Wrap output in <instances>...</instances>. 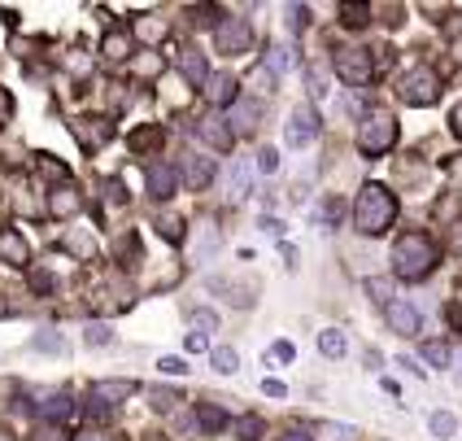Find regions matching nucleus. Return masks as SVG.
I'll use <instances>...</instances> for the list:
<instances>
[{"instance_id":"obj_48","label":"nucleus","mask_w":462,"mask_h":441,"mask_svg":"<svg viewBox=\"0 0 462 441\" xmlns=\"http://www.w3.org/2000/svg\"><path fill=\"white\" fill-rule=\"evenodd\" d=\"M454 254H462V228L454 232Z\"/></svg>"},{"instance_id":"obj_49","label":"nucleus","mask_w":462,"mask_h":441,"mask_svg":"<svg viewBox=\"0 0 462 441\" xmlns=\"http://www.w3.org/2000/svg\"><path fill=\"white\" fill-rule=\"evenodd\" d=\"M449 52H454V57H458V61H462V35H458V40H454V49H449Z\"/></svg>"},{"instance_id":"obj_28","label":"nucleus","mask_w":462,"mask_h":441,"mask_svg":"<svg viewBox=\"0 0 462 441\" xmlns=\"http://www.w3.org/2000/svg\"><path fill=\"white\" fill-rule=\"evenodd\" d=\"M340 14H345V26L371 23V5H340Z\"/></svg>"},{"instance_id":"obj_9","label":"nucleus","mask_w":462,"mask_h":441,"mask_svg":"<svg viewBox=\"0 0 462 441\" xmlns=\"http://www.w3.org/2000/svg\"><path fill=\"white\" fill-rule=\"evenodd\" d=\"M135 385L131 380H97L92 389H88V402H97V407H118V402H127Z\"/></svg>"},{"instance_id":"obj_8","label":"nucleus","mask_w":462,"mask_h":441,"mask_svg":"<svg viewBox=\"0 0 462 441\" xmlns=\"http://www.w3.org/2000/svg\"><path fill=\"white\" fill-rule=\"evenodd\" d=\"M384 319H388V328L402 333V337H414V333H419V306L406 302V297H393L384 306Z\"/></svg>"},{"instance_id":"obj_32","label":"nucleus","mask_w":462,"mask_h":441,"mask_svg":"<svg viewBox=\"0 0 462 441\" xmlns=\"http://www.w3.org/2000/svg\"><path fill=\"white\" fill-rule=\"evenodd\" d=\"M254 166L262 171V175H275V171H280V154H275V149H257Z\"/></svg>"},{"instance_id":"obj_27","label":"nucleus","mask_w":462,"mask_h":441,"mask_svg":"<svg viewBox=\"0 0 462 441\" xmlns=\"http://www.w3.org/2000/svg\"><path fill=\"white\" fill-rule=\"evenodd\" d=\"M157 232L166 236L171 245H180V240H183V219H175V214H166V219H157Z\"/></svg>"},{"instance_id":"obj_47","label":"nucleus","mask_w":462,"mask_h":441,"mask_svg":"<svg viewBox=\"0 0 462 441\" xmlns=\"http://www.w3.org/2000/svg\"><path fill=\"white\" fill-rule=\"evenodd\" d=\"M75 441H109V437H101V433H83V437H75Z\"/></svg>"},{"instance_id":"obj_39","label":"nucleus","mask_w":462,"mask_h":441,"mask_svg":"<svg viewBox=\"0 0 462 441\" xmlns=\"http://www.w3.org/2000/svg\"><path fill=\"white\" fill-rule=\"evenodd\" d=\"M288 23H292V31H301V26H306V9L292 5V9H288Z\"/></svg>"},{"instance_id":"obj_5","label":"nucleus","mask_w":462,"mask_h":441,"mask_svg":"<svg viewBox=\"0 0 462 441\" xmlns=\"http://www.w3.org/2000/svg\"><path fill=\"white\" fill-rule=\"evenodd\" d=\"M319 109L314 105H297L292 114H288V123H283V140H288V149H310L314 140H319Z\"/></svg>"},{"instance_id":"obj_13","label":"nucleus","mask_w":462,"mask_h":441,"mask_svg":"<svg viewBox=\"0 0 462 441\" xmlns=\"http://www.w3.org/2000/svg\"><path fill=\"white\" fill-rule=\"evenodd\" d=\"M175 183H180V175H175L171 166H149V197L171 202V197H175Z\"/></svg>"},{"instance_id":"obj_43","label":"nucleus","mask_w":462,"mask_h":441,"mask_svg":"<svg viewBox=\"0 0 462 441\" xmlns=\"http://www.w3.org/2000/svg\"><path fill=\"white\" fill-rule=\"evenodd\" d=\"M283 441H314V437H310L306 428H288V433H283Z\"/></svg>"},{"instance_id":"obj_1","label":"nucleus","mask_w":462,"mask_h":441,"mask_svg":"<svg viewBox=\"0 0 462 441\" xmlns=\"http://www.w3.org/2000/svg\"><path fill=\"white\" fill-rule=\"evenodd\" d=\"M397 223V197L388 192L384 183H366L354 202V228L358 236H384Z\"/></svg>"},{"instance_id":"obj_41","label":"nucleus","mask_w":462,"mask_h":441,"mask_svg":"<svg viewBox=\"0 0 462 441\" xmlns=\"http://www.w3.org/2000/svg\"><path fill=\"white\" fill-rule=\"evenodd\" d=\"M262 389L271 393V398H283V393H288L283 389V380H262Z\"/></svg>"},{"instance_id":"obj_11","label":"nucleus","mask_w":462,"mask_h":441,"mask_svg":"<svg viewBox=\"0 0 462 441\" xmlns=\"http://www.w3.org/2000/svg\"><path fill=\"white\" fill-rule=\"evenodd\" d=\"M218 249H223V232L214 228V223H197V262L206 267V262H214L218 258Z\"/></svg>"},{"instance_id":"obj_17","label":"nucleus","mask_w":462,"mask_h":441,"mask_svg":"<svg viewBox=\"0 0 462 441\" xmlns=\"http://www.w3.org/2000/svg\"><path fill=\"white\" fill-rule=\"evenodd\" d=\"M197 424H201L206 433H223V428H231V416L218 411V407H209V402H197Z\"/></svg>"},{"instance_id":"obj_14","label":"nucleus","mask_w":462,"mask_h":441,"mask_svg":"<svg viewBox=\"0 0 462 441\" xmlns=\"http://www.w3.org/2000/svg\"><path fill=\"white\" fill-rule=\"evenodd\" d=\"M183 180H188V188L201 192V188L214 180V162H209V157H188V162H183Z\"/></svg>"},{"instance_id":"obj_6","label":"nucleus","mask_w":462,"mask_h":441,"mask_svg":"<svg viewBox=\"0 0 462 441\" xmlns=\"http://www.w3.org/2000/svg\"><path fill=\"white\" fill-rule=\"evenodd\" d=\"M371 75H375V66H371V49H358V44L336 49V79H345L349 88H366Z\"/></svg>"},{"instance_id":"obj_18","label":"nucleus","mask_w":462,"mask_h":441,"mask_svg":"<svg viewBox=\"0 0 462 441\" xmlns=\"http://www.w3.org/2000/svg\"><path fill=\"white\" fill-rule=\"evenodd\" d=\"M227 123H236V131H254L257 127V101H236L227 109Z\"/></svg>"},{"instance_id":"obj_4","label":"nucleus","mask_w":462,"mask_h":441,"mask_svg":"<svg viewBox=\"0 0 462 441\" xmlns=\"http://www.w3.org/2000/svg\"><path fill=\"white\" fill-rule=\"evenodd\" d=\"M397 97L406 105H432L440 97V79H437V70L432 66H414V70H406L402 75V83H397Z\"/></svg>"},{"instance_id":"obj_35","label":"nucleus","mask_w":462,"mask_h":441,"mask_svg":"<svg viewBox=\"0 0 462 441\" xmlns=\"http://www.w3.org/2000/svg\"><path fill=\"white\" fill-rule=\"evenodd\" d=\"M192 324H197V328H206V333H214V328H218V314H214V311H197V314H192Z\"/></svg>"},{"instance_id":"obj_20","label":"nucleus","mask_w":462,"mask_h":441,"mask_svg":"<svg viewBox=\"0 0 462 441\" xmlns=\"http://www.w3.org/2000/svg\"><path fill=\"white\" fill-rule=\"evenodd\" d=\"M319 350H323L328 359H345V354H349V337H345L340 328H328V333H319Z\"/></svg>"},{"instance_id":"obj_45","label":"nucleus","mask_w":462,"mask_h":441,"mask_svg":"<svg viewBox=\"0 0 462 441\" xmlns=\"http://www.w3.org/2000/svg\"><path fill=\"white\" fill-rule=\"evenodd\" d=\"M262 228H266L271 236H283V223H280V219H262Z\"/></svg>"},{"instance_id":"obj_3","label":"nucleus","mask_w":462,"mask_h":441,"mask_svg":"<svg viewBox=\"0 0 462 441\" xmlns=\"http://www.w3.org/2000/svg\"><path fill=\"white\" fill-rule=\"evenodd\" d=\"M393 145H397V123H393V114L371 109V114L362 118V127H358V154L362 157H380V154H388Z\"/></svg>"},{"instance_id":"obj_26","label":"nucleus","mask_w":462,"mask_h":441,"mask_svg":"<svg viewBox=\"0 0 462 441\" xmlns=\"http://www.w3.org/2000/svg\"><path fill=\"white\" fill-rule=\"evenodd\" d=\"M319 433L328 441H358V428H354V424H319Z\"/></svg>"},{"instance_id":"obj_21","label":"nucleus","mask_w":462,"mask_h":441,"mask_svg":"<svg viewBox=\"0 0 462 441\" xmlns=\"http://www.w3.org/2000/svg\"><path fill=\"white\" fill-rule=\"evenodd\" d=\"M70 398L66 393H44V402H40V416L44 419H70Z\"/></svg>"},{"instance_id":"obj_33","label":"nucleus","mask_w":462,"mask_h":441,"mask_svg":"<svg viewBox=\"0 0 462 441\" xmlns=\"http://www.w3.org/2000/svg\"><path fill=\"white\" fill-rule=\"evenodd\" d=\"M366 293H371V302H380V306L393 302V285H388V280H366Z\"/></svg>"},{"instance_id":"obj_10","label":"nucleus","mask_w":462,"mask_h":441,"mask_svg":"<svg viewBox=\"0 0 462 441\" xmlns=\"http://www.w3.org/2000/svg\"><path fill=\"white\" fill-rule=\"evenodd\" d=\"M206 101L218 105V109H231V105L240 101V83L231 75H209L206 79Z\"/></svg>"},{"instance_id":"obj_22","label":"nucleus","mask_w":462,"mask_h":441,"mask_svg":"<svg viewBox=\"0 0 462 441\" xmlns=\"http://www.w3.org/2000/svg\"><path fill=\"white\" fill-rule=\"evenodd\" d=\"M0 254L14 262V267H23V262H26V240L18 232H5V236H0Z\"/></svg>"},{"instance_id":"obj_38","label":"nucleus","mask_w":462,"mask_h":441,"mask_svg":"<svg viewBox=\"0 0 462 441\" xmlns=\"http://www.w3.org/2000/svg\"><path fill=\"white\" fill-rule=\"evenodd\" d=\"M240 433H245V441H257V433H262V419H245V424H240Z\"/></svg>"},{"instance_id":"obj_40","label":"nucleus","mask_w":462,"mask_h":441,"mask_svg":"<svg viewBox=\"0 0 462 441\" xmlns=\"http://www.w3.org/2000/svg\"><path fill=\"white\" fill-rule=\"evenodd\" d=\"M449 127H454V136L462 140V101L454 105V114H449Z\"/></svg>"},{"instance_id":"obj_37","label":"nucleus","mask_w":462,"mask_h":441,"mask_svg":"<svg viewBox=\"0 0 462 441\" xmlns=\"http://www.w3.org/2000/svg\"><path fill=\"white\" fill-rule=\"evenodd\" d=\"M162 371H166V376H183V371H188V367H183V359H162Z\"/></svg>"},{"instance_id":"obj_34","label":"nucleus","mask_w":462,"mask_h":441,"mask_svg":"<svg viewBox=\"0 0 462 441\" xmlns=\"http://www.w3.org/2000/svg\"><path fill=\"white\" fill-rule=\"evenodd\" d=\"M127 49H131V40L123 31H114V35L105 40V57H127Z\"/></svg>"},{"instance_id":"obj_42","label":"nucleus","mask_w":462,"mask_h":441,"mask_svg":"<svg viewBox=\"0 0 462 441\" xmlns=\"http://www.w3.org/2000/svg\"><path fill=\"white\" fill-rule=\"evenodd\" d=\"M35 345L40 350H61V337H35Z\"/></svg>"},{"instance_id":"obj_24","label":"nucleus","mask_w":462,"mask_h":441,"mask_svg":"<svg viewBox=\"0 0 462 441\" xmlns=\"http://www.w3.org/2000/svg\"><path fill=\"white\" fill-rule=\"evenodd\" d=\"M423 359H428L432 367H449L454 363V350H449L445 341H428V345H423Z\"/></svg>"},{"instance_id":"obj_31","label":"nucleus","mask_w":462,"mask_h":441,"mask_svg":"<svg viewBox=\"0 0 462 441\" xmlns=\"http://www.w3.org/2000/svg\"><path fill=\"white\" fill-rule=\"evenodd\" d=\"M135 35L153 44V40H162V35H166V26H162V23H153V18H140V23H135Z\"/></svg>"},{"instance_id":"obj_30","label":"nucleus","mask_w":462,"mask_h":441,"mask_svg":"<svg viewBox=\"0 0 462 441\" xmlns=\"http://www.w3.org/2000/svg\"><path fill=\"white\" fill-rule=\"evenodd\" d=\"M52 210H57V214H75V210H79V197L70 192V188H61V192H52Z\"/></svg>"},{"instance_id":"obj_16","label":"nucleus","mask_w":462,"mask_h":441,"mask_svg":"<svg viewBox=\"0 0 462 441\" xmlns=\"http://www.w3.org/2000/svg\"><path fill=\"white\" fill-rule=\"evenodd\" d=\"M197 131H201V140H209V145H214V149H223V154L236 145V136H231V127L223 123V118H206Z\"/></svg>"},{"instance_id":"obj_23","label":"nucleus","mask_w":462,"mask_h":441,"mask_svg":"<svg viewBox=\"0 0 462 441\" xmlns=\"http://www.w3.org/2000/svg\"><path fill=\"white\" fill-rule=\"evenodd\" d=\"M209 363H214V371H218V376H231V371L240 367V354H236V350H227V345H218V350L209 354Z\"/></svg>"},{"instance_id":"obj_19","label":"nucleus","mask_w":462,"mask_h":441,"mask_svg":"<svg viewBox=\"0 0 462 441\" xmlns=\"http://www.w3.org/2000/svg\"><path fill=\"white\" fill-rule=\"evenodd\" d=\"M271 79H280V75H288L292 70V44H275L271 49V57H266V66H262Z\"/></svg>"},{"instance_id":"obj_44","label":"nucleus","mask_w":462,"mask_h":441,"mask_svg":"<svg viewBox=\"0 0 462 441\" xmlns=\"http://www.w3.org/2000/svg\"><path fill=\"white\" fill-rule=\"evenodd\" d=\"M35 441H66V437H61L57 428H40V433H35Z\"/></svg>"},{"instance_id":"obj_7","label":"nucleus","mask_w":462,"mask_h":441,"mask_svg":"<svg viewBox=\"0 0 462 441\" xmlns=\"http://www.w3.org/2000/svg\"><path fill=\"white\" fill-rule=\"evenodd\" d=\"M214 40H218V52L236 57V52H249V44H254V31H249V23H245V18H227V23H218Z\"/></svg>"},{"instance_id":"obj_36","label":"nucleus","mask_w":462,"mask_h":441,"mask_svg":"<svg viewBox=\"0 0 462 441\" xmlns=\"http://www.w3.org/2000/svg\"><path fill=\"white\" fill-rule=\"evenodd\" d=\"M183 350H188V354H201V350H206V337H201V333H188Z\"/></svg>"},{"instance_id":"obj_12","label":"nucleus","mask_w":462,"mask_h":441,"mask_svg":"<svg viewBox=\"0 0 462 441\" xmlns=\"http://www.w3.org/2000/svg\"><path fill=\"white\" fill-rule=\"evenodd\" d=\"M249 192H254V162L236 157V166H231V202H249Z\"/></svg>"},{"instance_id":"obj_15","label":"nucleus","mask_w":462,"mask_h":441,"mask_svg":"<svg viewBox=\"0 0 462 441\" xmlns=\"http://www.w3.org/2000/svg\"><path fill=\"white\" fill-rule=\"evenodd\" d=\"M180 70H183V79H188V83H197V88H201V83L209 79L206 57H201L197 49H183V52H180Z\"/></svg>"},{"instance_id":"obj_50","label":"nucleus","mask_w":462,"mask_h":441,"mask_svg":"<svg viewBox=\"0 0 462 441\" xmlns=\"http://www.w3.org/2000/svg\"><path fill=\"white\" fill-rule=\"evenodd\" d=\"M0 441H14V437H9V433H0Z\"/></svg>"},{"instance_id":"obj_25","label":"nucleus","mask_w":462,"mask_h":441,"mask_svg":"<svg viewBox=\"0 0 462 441\" xmlns=\"http://www.w3.org/2000/svg\"><path fill=\"white\" fill-rule=\"evenodd\" d=\"M428 428H432V433L445 441V437H454V433H458V419L449 416V411H437V416L428 419Z\"/></svg>"},{"instance_id":"obj_46","label":"nucleus","mask_w":462,"mask_h":441,"mask_svg":"<svg viewBox=\"0 0 462 441\" xmlns=\"http://www.w3.org/2000/svg\"><path fill=\"white\" fill-rule=\"evenodd\" d=\"M449 180H454V183H458V188H462V157H458V162H454V166H449Z\"/></svg>"},{"instance_id":"obj_29","label":"nucleus","mask_w":462,"mask_h":441,"mask_svg":"<svg viewBox=\"0 0 462 441\" xmlns=\"http://www.w3.org/2000/svg\"><path fill=\"white\" fill-rule=\"evenodd\" d=\"M83 341H88V345H109V341H114V328H109V324H88Z\"/></svg>"},{"instance_id":"obj_2","label":"nucleus","mask_w":462,"mask_h":441,"mask_svg":"<svg viewBox=\"0 0 462 441\" xmlns=\"http://www.w3.org/2000/svg\"><path fill=\"white\" fill-rule=\"evenodd\" d=\"M432 267H437V245H432V236L423 232H406L397 245H393V276L397 280H428L432 276Z\"/></svg>"}]
</instances>
